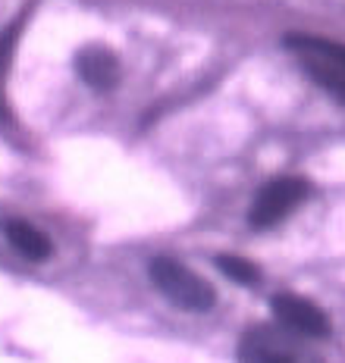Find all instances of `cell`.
I'll return each mask as SVG.
<instances>
[{"label": "cell", "instance_id": "3957f363", "mask_svg": "<svg viewBox=\"0 0 345 363\" xmlns=\"http://www.w3.org/2000/svg\"><path fill=\"white\" fill-rule=\"evenodd\" d=\"M239 363H320V357L305 347V338L292 335L283 326L248 329L239 345Z\"/></svg>", "mask_w": 345, "mask_h": 363}, {"label": "cell", "instance_id": "ba28073f", "mask_svg": "<svg viewBox=\"0 0 345 363\" xmlns=\"http://www.w3.org/2000/svg\"><path fill=\"white\" fill-rule=\"evenodd\" d=\"M220 269L236 279V282H242V285H254L258 276H261L258 267L248 263V260H242V257H220Z\"/></svg>", "mask_w": 345, "mask_h": 363}, {"label": "cell", "instance_id": "52a82bcc", "mask_svg": "<svg viewBox=\"0 0 345 363\" xmlns=\"http://www.w3.org/2000/svg\"><path fill=\"white\" fill-rule=\"evenodd\" d=\"M4 235L13 245V251L22 254L26 260H48L50 257V241L41 229H35L26 219H6Z\"/></svg>", "mask_w": 345, "mask_h": 363}, {"label": "cell", "instance_id": "5b68a950", "mask_svg": "<svg viewBox=\"0 0 345 363\" xmlns=\"http://www.w3.org/2000/svg\"><path fill=\"white\" fill-rule=\"evenodd\" d=\"M273 316L286 332L298 338H324L329 332V320L314 301L302 294H276L273 298Z\"/></svg>", "mask_w": 345, "mask_h": 363}, {"label": "cell", "instance_id": "6da1fadb", "mask_svg": "<svg viewBox=\"0 0 345 363\" xmlns=\"http://www.w3.org/2000/svg\"><path fill=\"white\" fill-rule=\"evenodd\" d=\"M286 44L295 50L302 69L336 101L345 104V44L314 35H292Z\"/></svg>", "mask_w": 345, "mask_h": 363}, {"label": "cell", "instance_id": "7a4b0ae2", "mask_svg": "<svg viewBox=\"0 0 345 363\" xmlns=\"http://www.w3.org/2000/svg\"><path fill=\"white\" fill-rule=\"evenodd\" d=\"M151 279H154L157 291H160L170 304H176L179 310H189V313H204L217 301L211 285H207L198 272H192L185 263L172 260V257H157L151 263Z\"/></svg>", "mask_w": 345, "mask_h": 363}, {"label": "cell", "instance_id": "277c9868", "mask_svg": "<svg viewBox=\"0 0 345 363\" xmlns=\"http://www.w3.org/2000/svg\"><path fill=\"white\" fill-rule=\"evenodd\" d=\"M305 194H307V182L298 176H280V179L267 182L251 203V223L264 225V229L267 225H276L302 203Z\"/></svg>", "mask_w": 345, "mask_h": 363}, {"label": "cell", "instance_id": "8992f818", "mask_svg": "<svg viewBox=\"0 0 345 363\" xmlns=\"http://www.w3.org/2000/svg\"><path fill=\"white\" fill-rule=\"evenodd\" d=\"M76 69L79 75L88 82L92 88H114L119 82V63L110 50L92 48V50H82L76 60Z\"/></svg>", "mask_w": 345, "mask_h": 363}]
</instances>
